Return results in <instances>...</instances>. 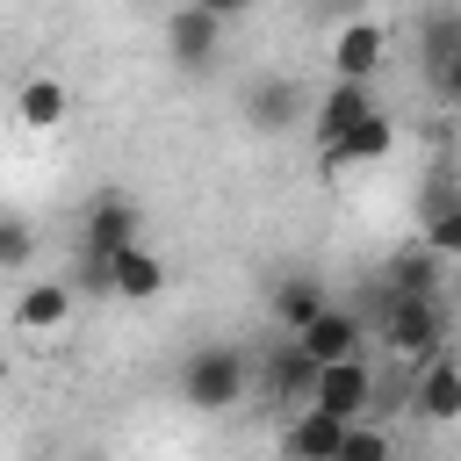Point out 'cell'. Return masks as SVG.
Segmentation results:
<instances>
[{"label":"cell","mask_w":461,"mask_h":461,"mask_svg":"<svg viewBox=\"0 0 461 461\" xmlns=\"http://www.w3.org/2000/svg\"><path fill=\"white\" fill-rule=\"evenodd\" d=\"M245 389H252V360L238 353V346H194L187 360H180V403L187 411H230V403H245Z\"/></svg>","instance_id":"6da1fadb"},{"label":"cell","mask_w":461,"mask_h":461,"mask_svg":"<svg viewBox=\"0 0 461 461\" xmlns=\"http://www.w3.org/2000/svg\"><path fill=\"white\" fill-rule=\"evenodd\" d=\"M382 346L411 367V360H425V353H439L447 346V295H389V310H382Z\"/></svg>","instance_id":"7a4b0ae2"},{"label":"cell","mask_w":461,"mask_h":461,"mask_svg":"<svg viewBox=\"0 0 461 461\" xmlns=\"http://www.w3.org/2000/svg\"><path fill=\"white\" fill-rule=\"evenodd\" d=\"M375 396H382L375 360H367V353H346V360H317V367H310V396H303V403H317V411H331V418H360V411H375Z\"/></svg>","instance_id":"3957f363"},{"label":"cell","mask_w":461,"mask_h":461,"mask_svg":"<svg viewBox=\"0 0 461 461\" xmlns=\"http://www.w3.org/2000/svg\"><path fill=\"white\" fill-rule=\"evenodd\" d=\"M130 238H144L137 209H130L122 194H101V202L86 209V223H79V281H72V288H101V259L122 252Z\"/></svg>","instance_id":"277c9868"},{"label":"cell","mask_w":461,"mask_h":461,"mask_svg":"<svg viewBox=\"0 0 461 461\" xmlns=\"http://www.w3.org/2000/svg\"><path fill=\"white\" fill-rule=\"evenodd\" d=\"M403 403L425 418V425H454L461 418V360L439 346L425 360H411V382H403Z\"/></svg>","instance_id":"5b68a950"},{"label":"cell","mask_w":461,"mask_h":461,"mask_svg":"<svg viewBox=\"0 0 461 461\" xmlns=\"http://www.w3.org/2000/svg\"><path fill=\"white\" fill-rule=\"evenodd\" d=\"M396 151V115H382V108H367V115H353L331 144H317V158H324V173H353V166H382Z\"/></svg>","instance_id":"8992f818"},{"label":"cell","mask_w":461,"mask_h":461,"mask_svg":"<svg viewBox=\"0 0 461 461\" xmlns=\"http://www.w3.org/2000/svg\"><path fill=\"white\" fill-rule=\"evenodd\" d=\"M223 36H230V22H216V14H202V7H173L166 14V58L180 65V72H209L216 58H223Z\"/></svg>","instance_id":"52a82bcc"},{"label":"cell","mask_w":461,"mask_h":461,"mask_svg":"<svg viewBox=\"0 0 461 461\" xmlns=\"http://www.w3.org/2000/svg\"><path fill=\"white\" fill-rule=\"evenodd\" d=\"M166 281H173V274H166V259H158L144 238H130L122 252L101 259V295H115V303H151Z\"/></svg>","instance_id":"ba28073f"},{"label":"cell","mask_w":461,"mask_h":461,"mask_svg":"<svg viewBox=\"0 0 461 461\" xmlns=\"http://www.w3.org/2000/svg\"><path fill=\"white\" fill-rule=\"evenodd\" d=\"M382 58H389V29L375 14H353V22L331 29V79H367L375 86Z\"/></svg>","instance_id":"9c48e42d"},{"label":"cell","mask_w":461,"mask_h":461,"mask_svg":"<svg viewBox=\"0 0 461 461\" xmlns=\"http://www.w3.org/2000/svg\"><path fill=\"white\" fill-rule=\"evenodd\" d=\"M72 310H79V288H72V281H29V288L14 295V310H7V324H14L22 339H50V331L72 324Z\"/></svg>","instance_id":"30bf717a"},{"label":"cell","mask_w":461,"mask_h":461,"mask_svg":"<svg viewBox=\"0 0 461 461\" xmlns=\"http://www.w3.org/2000/svg\"><path fill=\"white\" fill-rule=\"evenodd\" d=\"M295 346H303L310 360H346V353H367V317H360V310H346V303H324V310L295 331Z\"/></svg>","instance_id":"8fae6325"},{"label":"cell","mask_w":461,"mask_h":461,"mask_svg":"<svg viewBox=\"0 0 461 461\" xmlns=\"http://www.w3.org/2000/svg\"><path fill=\"white\" fill-rule=\"evenodd\" d=\"M281 454H303V461H339V439H346V418L317 411V403H288L281 418Z\"/></svg>","instance_id":"7c38bea8"},{"label":"cell","mask_w":461,"mask_h":461,"mask_svg":"<svg viewBox=\"0 0 461 461\" xmlns=\"http://www.w3.org/2000/svg\"><path fill=\"white\" fill-rule=\"evenodd\" d=\"M418 58H425V79H432V94H439V101H454V94H461V14H454V7H439V14L425 22V43H418Z\"/></svg>","instance_id":"4fadbf2b"},{"label":"cell","mask_w":461,"mask_h":461,"mask_svg":"<svg viewBox=\"0 0 461 461\" xmlns=\"http://www.w3.org/2000/svg\"><path fill=\"white\" fill-rule=\"evenodd\" d=\"M367 108H375V86H367V79H331V86H324V94H317L303 115H310L317 144H331V137H339L353 115H367Z\"/></svg>","instance_id":"5bb4252c"},{"label":"cell","mask_w":461,"mask_h":461,"mask_svg":"<svg viewBox=\"0 0 461 461\" xmlns=\"http://www.w3.org/2000/svg\"><path fill=\"white\" fill-rule=\"evenodd\" d=\"M65 115H72V86H65L58 72H36V79L14 86V122H22V130H58Z\"/></svg>","instance_id":"9a60e30c"},{"label":"cell","mask_w":461,"mask_h":461,"mask_svg":"<svg viewBox=\"0 0 461 461\" xmlns=\"http://www.w3.org/2000/svg\"><path fill=\"white\" fill-rule=\"evenodd\" d=\"M310 367H317V360H310V353L295 346V331H288V339L267 353V396H274V403H303V396H310Z\"/></svg>","instance_id":"2e32d148"},{"label":"cell","mask_w":461,"mask_h":461,"mask_svg":"<svg viewBox=\"0 0 461 461\" xmlns=\"http://www.w3.org/2000/svg\"><path fill=\"white\" fill-rule=\"evenodd\" d=\"M303 108H310V101H303V94H295V79H281V72H274V79H259V86L245 94L252 130H281V122H288V115H303Z\"/></svg>","instance_id":"e0dca14e"},{"label":"cell","mask_w":461,"mask_h":461,"mask_svg":"<svg viewBox=\"0 0 461 461\" xmlns=\"http://www.w3.org/2000/svg\"><path fill=\"white\" fill-rule=\"evenodd\" d=\"M324 303H331V295H324V281H317V274H288V281L274 288V324H281V331H303Z\"/></svg>","instance_id":"ac0fdd59"},{"label":"cell","mask_w":461,"mask_h":461,"mask_svg":"<svg viewBox=\"0 0 461 461\" xmlns=\"http://www.w3.org/2000/svg\"><path fill=\"white\" fill-rule=\"evenodd\" d=\"M396 454V439H389V425H375V411H360V418H346V439H339V461H389Z\"/></svg>","instance_id":"d6986e66"},{"label":"cell","mask_w":461,"mask_h":461,"mask_svg":"<svg viewBox=\"0 0 461 461\" xmlns=\"http://www.w3.org/2000/svg\"><path fill=\"white\" fill-rule=\"evenodd\" d=\"M418 245H425V252H439V259H454V252H461V209H454L447 194L432 202V216H425V238H418Z\"/></svg>","instance_id":"ffe728a7"},{"label":"cell","mask_w":461,"mask_h":461,"mask_svg":"<svg viewBox=\"0 0 461 461\" xmlns=\"http://www.w3.org/2000/svg\"><path fill=\"white\" fill-rule=\"evenodd\" d=\"M29 259H36V230H29V216H14V209H7V216H0V267H7V274H22Z\"/></svg>","instance_id":"44dd1931"},{"label":"cell","mask_w":461,"mask_h":461,"mask_svg":"<svg viewBox=\"0 0 461 461\" xmlns=\"http://www.w3.org/2000/svg\"><path fill=\"white\" fill-rule=\"evenodd\" d=\"M187 7H202V14H216V22H238L252 0H187Z\"/></svg>","instance_id":"7402d4cb"}]
</instances>
